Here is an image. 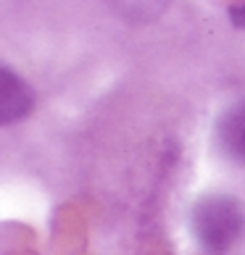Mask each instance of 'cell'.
<instances>
[{"label": "cell", "instance_id": "obj_1", "mask_svg": "<svg viewBox=\"0 0 245 255\" xmlns=\"http://www.w3.org/2000/svg\"><path fill=\"white\" fill-rule=\"evenodd\" d=\"M190 224L201 248L209 255H224L245 232L240 203L227 195H209L193 205Z\"/></svg>", "mask_w": 245, "mask_h": 255}, {"label": "cell", "instance_id": "obj_2", "mask_svg": "<svg viewBox=\"0 0 245 255\" xmlns=\"http://www.w3.org/2000/svg\"><path fill=\"white\" fill-rule=\"evenodd\" d=\"M34 103V92L11 69H0V124L24 119Z\"/></svg>", "mask_w": 245, "mask_h": 255}, {"label": "cell", "instance_id": "obj_3", "mask_svg": "<svg viewBox=\"0 0 245 255\" xmlns=\"http://www.w3.org/2000/svg\"><path fill=\"white\" fill-rule=\"evenodd\" d=\"M216 139L227 158L245 163V100L224 111L216 124Z\"/></svg>", "mask_w": 245, "mask_h": 255}, {"label": "cell", "instance_id": "obj_4", "mask_svg": "<svg viewBox=\"0 0 245 255\" xmlns=\"http://www.w3.org/2000/svg\"><path fill=\"white\" fill-rule=\"evenodd\" d=\"M108 8L129 24H148L158 18L172 0H106Z\"/></svg>", "mask_w": 245, "mask_h": 255}, {"label": "cell", "instance_id": "obj_5", "mask_svg": "<svg viewBox=\"0 0 245 255\" xmlns=\"http://www.w3.org/2000/svg\"><path fill=\"white\" fill-rule=\"evenodd\" d=\"M230 21H232L235 26H240V29H245V5L230 8Z\"/></svg>", "mask_w": 245, "mask_h": 255}]
</instances>
